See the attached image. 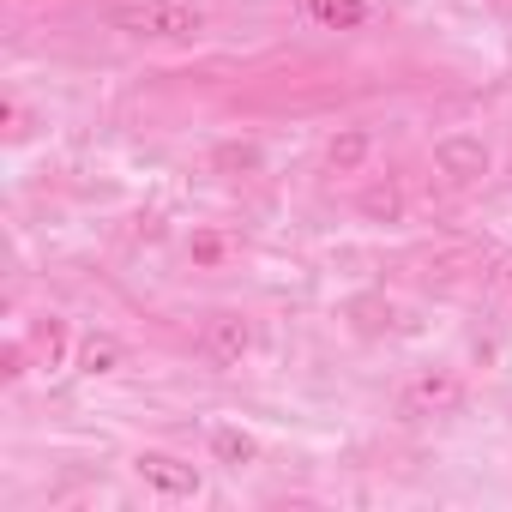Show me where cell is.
<instances>
[{"instance_id":"13","label":"cell","mask_w":512,"mask_h":512,"mask_svg":"<svg viewBox=\"0 0 512 512\" xmlns=\"http://www.w3.org/2000/svg\"><path fill=\"white\" fill-rule=\"evenodd\" d=\"M193 260L217 266V260H223V241H217V235H199V241H193Z\"/></svg>"},{"instance_id":"14","label":"cell","mask_w":512,"mask_h":512,"mask_svg":"<svg viewBox=\"0 0 512 512\" xmlns=\"http://www.w3.org/2000/svg\"><path fill=\"white\" fill-rule=\"evenodd\" d=\"M506 284H512V278H506Z\"/></svg>"},{"instance_id":"3","label":"cell","mask_w":512,"mask_h":512,"mask_svg":"<svg viewBox=\"0 0 512 512\" xmlns=\"http://www.w3.org/2000/svg\"><path fill=\"white\" fill-rule=\"evenodd\" d=\"M133 470H139V482H145L151 494H163V500H193V494H199V470H193L187 458H175V452H139Z\"/></svg>"},{"instance_id":"4","label":"cell","mask_w":512,"mask_h":512,"mask_svg":"<svg viewBox=\"0 0 512 512\" xmlns=\"http://www.w3.org/2000/svg\"><path fill=\"white\" fill-rule=\"evenodd\" d=\"M247 350H253V326H247L241 314H211V320L199 326V356H205L211 368H235Z\"/></svg>"},{"instance_id":"12","label":"cell","mask_w":512,"mask_h":512,"mask_svg":"<svg viewBox=\"0 0 512 512\" xmlns=\"http://www.w3.org/2000/svg\"><path fill=\"white\" fill-rule=\"evenodd\" d=\"M217 169H260V151H253V145H223Z\"/></svg>"},{"instance_id":"10","label":"cell","mask_w":512,"mask_h":512,"mask_svg":"<svg viewBox=\"0 0 512 512\" xmlns=\"http://www.w3.org/2000/svg\"><path fill=\"white\" fill-rule=\"evenodd\" d=\"M404 211V193L392 187V181H374L368 193H362V217H374V223H392Z\"/></svg>"},{"instance_id":"5","label":"cell","mask_w":512,"mask_h":512,"mask_svg":"<svg viewBox=\"0 0 512 512\" xmlns=\"http://www.w3.org/2000/svg\"><path fill=\"white\" fill-rule=\"evenodd\" d=\"M434 169H440L452 187H470V181L488 175V145L470 139V133H446V139H434Z\"/></svg>"},{"instance_id":"9","label":"cell","mask_w":512,"mask_h":512,"mask_svg":"<svg viewBox=\"0 0 512 512\" xmlns=\"http://www.w3.org/2000/svg\"><path fill=\"white\" fill-rule=\"evenodd\" d=\"M211 458L241 470V464L260 458V446H253V434H241V428H217V434H211Z\"/></svg>"},{"instance_id":"7","label":"cell","mask_w":512,"mask_h":512,"mask_svg":"<svg viewBox=\"0 0 512 512\" xmlns=\"http://www.w3.org/2000/svg\"><path fill=\"white\" fill-rule=\"evenodd\" d=\"M308 19L326 31H356L368 19V0H308Z\"/></svg>"},{"instance_id":"1","label":"cell","mask_w":512,"mask_h":512,"mask_svg":"<svg viewBox=\"0 0 512 512\" xmlns=\"http://www.w3.org/2000/svg\"><path fill=\"white\" fill-rule=\"evenodd\" d=\"M109 25L139 43H193L205 31V7L199 0H115Z\"/></svg>"},{"instance_id":"6","label":"cell","mask_w":512,"mask_h":512,"mask_svg":"<svg viewBox=\"0 0 512 512\" xmlns=\"http://www.w3.org/2000/svg\"><path fill=\"white\" fill-rule=\"evenodd\" d=\"M368 151H374V139H368L362 127H344V133H338V139L326 145V163H332L338 175H356V169L368 163Z\"/></svg>"},{"instance_id":"11","label":"cell","mask_w":512,"mask_h":512,"mask_svg":"<svg viewBox=\"0 0 512 512\" xmlns=\"http://www.w3.org/2000/svg\"><path fill=\"white\" fill-rule=\"evenodd\" d=\"M37 350H43V362L55 368V362H61V350H67V326H61V320H49V326H37Z\"/></svg>"},{"instance_id":"8","label":"cell","mask_w":512,"mask_h":512,"mask_svg":"<svg viewBox=\"0 0 512 512\" xmlns=\"http://www.w3.org/2000/svg\"><path fill=\"white\" fill-rule=\"evenodd\" d=\"M127 362V350H121V338H109V332H91L85 344H79V368L85 374H115Z\"/></svg>"},{"instance_id":"2","label":"cell","mask_w":512,"mask_h":512,"mask_svg":"<svg viewBox=\"0 0 512 512\" xmlns=\"http://www.w3.org/2000/svg\"><path fill=\"white\" fill-rule=\"evenodd\" d=\"M458 404H464V380L446 374V368H428V374H416V380L398 392V416H410V422H422V416H452Z\"/></svg>"}]
</instances>
